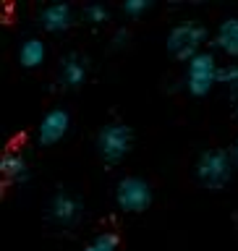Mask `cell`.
<instances>
[{
	"instance_id": "1",
	"label": "cell",
	"mask_w": 238,
	"mask_h": 251,
	"mask_svg": "<svg viewBox=\"0 0 238 251\" xmlns=\"http://www.w3.org/2000/svg\"><path fill=\"white\" fill-rule=\"evenodd\" d=\"M233 154L225 152V149H207V152L199 154L196 160V178H199L202 186L212 188V191H220L231 183L233 178Z\"/></svg>"
},
{
	"instance_id": "2",
	"label": "cell",
	"mask_w": 238,
	"mask_h": 251,
	"mask_svg": "<svg viewBox=\"0 0 238 251\" xmlns=\"http://www.w3.org/2000/svg\"><path fill=\"white\" fill-rule=\"evenodd\" d=\"M204 42H207V29L196 21H186V24H178L176 29H170L168 52L173 58L188 63L199 52H204Z\"/></svg>"
},
{
	"instance_id": "3",
	"label": "cell",
	"mask_w": 238,
	"mask_h": 251,
	"mask_svg": "<svg viewBox=\"0 0 238 251\" xmlns=\"http://www.w3.org/2000/svg\"><path fill=\"white\" fill-rule=\"evenodd\" d=\"M217 71L220 63L215 58V52L204 50L196 58H191L186 63V89L194 97H204L212 92V86L217 84Z\"/></svg>"
},
{
	"instance_id": "4",
	"label": "cell",
	"mask_w": 238,
	"mask_h": 251,
	"mask_svg": "<svg viewBox=\"0 0 238 251\" xmlns=\"http://www.w3.org/2000/svg\"><path fill=\"white\" fill-rule=\"evenodd\" d=\"M133 144V131L126 123H107L97 133V154L105 162H121L131 152Z\"/></svg>"
},
{
	"instance_id": "5",
	"label": "cell",
	"mask_w": 238,
	"mask_h": 251,
	"mask_svg": "<svg viewBox=\"0 0 238 251\" xmlns=\"http://www.w3.org/2000/svg\"><path fill=\"white\" fill-rule=\"evenodd\" d=\"M115 201L123 212H144L152 204V186L139 176H126L115 186Z\"/></svg>"
},
{
	"instance_id": "6",
	"label": "cell",
	"mask_w": 238,
	"mask_h": 251,
	"mask_svg": "<svg viewBox=\"0 0 238 251\" xmlns=\"http://www.w3.org/2000/svg\"><path fill=\"white\" fill-rule=\"evenodd\" d=\"M71 128V115L66 113V110H60V107H55L50 110L42 121H39L37 126V141L42 147H53V144H58V141L68 133Z\"/></svg>"
},
{
	"instance_id": "7",
	"label": "cell",
	"mask_w": 238,
	"mask_h": 251,
	"mask_svg": "<svg viewBox=\"0 0 238 251\" xmlns=\"http://www.w3.org/2000/svg\"><path fill=\"white\" fill-rule=\"evenodd\" d=\"M50 217L58 225H63V227L76 225L79 217H81V204H79V199H76L74 194L58 191V194L53 196V201H50Z\"/></svg>"
},
{
	"instance_id": "8",
	"label": "cell",
	"mask_w": 238,
	"mask_h": 251,
	"mask_svg": "<svg viewBox=\"0 0 238 251\" xmlns=\"http://www.w3.org/2000/svg\"><path fill=\"white\" fill-rule=\"evenodd\" d=\"M39 24H42L45 31H53V34L66 31V29H71V24H74V8H71L68 3L45 5L42 13H39Z\"/></svg>"
},
{
	"instance_id": "9",
	"label": "cell",
	"mask_w": 238,
	"mask_h": 251,
	"mask_svg": "<svg viewBox=\"0 0 238 251\" xmlns=\"http://www.w3.org/2000/svg\"><path fill=\"white\" fill-rule=\"evenodd\" d=\"M86 78V58L84 55H76L71 52L60 60V84L68 86V89H76L81 86Z\"/></svg>"
},
{
	"instance_id": "10",
	"label": "cell",
	"mask_w": 238,
	"mask_h": 251,
	"mask_svg": "<svg viewBox=\"0 0 238 251\" xmlns=\"http://www.w3.org/2000/svg\"><path fill=\"white\" fill-rule=\"evenodd\" d=\"M0 173L8 183H24L29 178V162L21 152H5L0 160Z\"/></svg>"
},
{
	"instance_id": "11",
	"label": "cell",
	"mask_w": 238,
	"mask_h": 251,
	"mask_svg": "<svg viewBox=\"0 0 238 251\" xmlns=\"http://www.w3.org/2000/svg\"><path fill=\"white\" fill-rule=\"evenodd\" d=\"M215 47L228 58H238V19H225L215 31Z\"/></svg>"
},
{
	"instance_id": "12",
	"label": "cell",
	"mask_w": 238,
	"mask_h": 251,
	"mask_svg": "<svg viewBox=\"0 0 238 251\" xmlns=\"http://www.w3.org/2000/svg\"><path fill=\"white\" fill-rule=\"evenodd\" d=\"M47 58V47L39 37H29L21 42V50H19V63L24 68H37L42 66Z\"/></svg>"
},
{
	"instance_id": "13",
	"label": "cell",
	"mask_w": 238,
	"mask_h": 251,
	"mask_svg": "<svg viewBox=\"0 0 238 251\" xmlns=\"http://www.w3.org/2000/svg\"><path fill=\"white\" fill-rule=\"evenodd\" d=\"M217 84L228 86V89H236V86H238V60L220 66V71H217Z\"/></svg>"
},
{
	"instance_id": "14",
	"label": "cell",
	"mask_w": 238,
	"mask_h": 251,
	"mask_svg": "<svg viewBox=\"0 0 238 251\" xmlns=\"http://www.w3.org/2000/svg\"><path fill=\"white\" fill-rule=\"evenodd\" d=\"M84 19L94 24V26H100V24H105L110 19V13H107V8L105 5H100V3H89V5H84Z\"/></svg>"
},
{
	"instance_id": "15",
	"label": "cell",
	"mask_w": 238,
	"mask_h": 251,
	"mask_svg": "<svg viewBox=\"0 0 238 251\" xmlns=\"http://www.w3.org/2000/svg\"><path fill=\"white\" fill-rule=\"evenodd\" d=\"M92 246H94V251H118V238L113 233H102L94 238Z\"/></svg>"
},
{
	"instance_id": "16",
	"label": "cell",
	"mask_w": 238,
	"mask_h": 251,
	"mask_svg": "<svg viewBox=\"0 0 238 251\" xmlns=\"http://www.w3.org/2000/svg\"><path fill=\"white\" fill-rule=\"evenodd\" d=\"M147 8H149V0H126V3H123V13L139 16V13H144Z\"/></svg>"
},
{
	"instance_id": "17",
	"label": "cell",
	"mask_w": 238,
	"mask_h": 251,
	"mask_svg": "<svg viewBox=\"0 0 238 251\" xmlns=\"http://www.w3.org/2000/svg\"><path fill=\"white\" fill-rule=\"evenodd\" d=\"M126 42H129V31L121 29V31H118V34L113 37V45H115V47H123Z\"/></svg>"
},
{
	"instance_id": "18",
	"label": "cell",
	"mask_w": 238,
	"mask_h": 251,
	"mask_svg": "<svg viewBox=\"0 0 238 251\" xmlns=\"http://www.w3.org/2000/svg\"><path fill=\"white\" fill-rule=\"evenodd\" d=\"M231 154H233V162H236V168H238V139L233 141V152Z\"/></svg>"
},
{
	"instance_id": "19",
	"label": "cell",
	"mask_w": 238,
	"mask_h": 251,
	"mask_svg": "<svg viewBox=\"0 0 238 251\" xmlns=\"http://www.w3.org/2000/svg\"><path fill=\"white\" fill-rule=\"evenodd\" d=\"M231 94H233V105H236V113H238V86L231 89Z\"/></svg>"
},
{
	"instance_id": "20",
	"label": "cell",
	"mask_w": 238,
	"mask_h": 251,
	"mask_svg": "<svg viewBox=\"0 0 238 251\" xmlns=\"http://www.w3.org/2000/svg\"><path fill=\"white\" fill-rule=\"evenodd\" d=\"M86 251H94V246H89V249H86Z\"/></svg>"
}]
</instances>
